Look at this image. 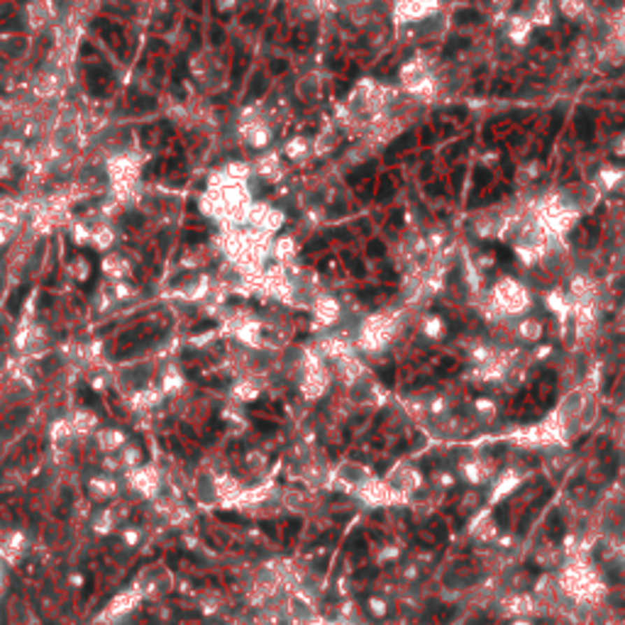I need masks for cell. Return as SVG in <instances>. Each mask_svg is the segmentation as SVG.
<instances>
[{
  "label": "cell",
  "mask_w": 625,
  "mask_h": 625,
  "mask_svg": "<svg viewBox=\"0 0 625 625\" xmlns=\"http://www.w3.org/2000/svg\"><path fill=\"white\" fill-rule=\"evenodd\" d=\"M391 196H394V186L389 183V178H384V181H381V188H379V198L381 201H389Z\"/></svg>",
  "instance_id": "obj_7"
},
{
  "label": "cell",
  "mask_w": 625,
  "mask_h": 625,
  "mask_svg": "<svg viewBox=\"0 0 625 625\" xmlns=\"http://www.w3.org/2000/svg\"><path fill=\"white\" fill-rule=\"evenodd\" d=\"M261 86H264V76H257L254 81H252V91H250V96H247V101H252V98H257L261 93Z\"/></svg>",
  "instance_id": "obj_6"
},
{
  "label": "cell",
  "mask_w": 625,
  "mask_h": 625,
  "mask_svg": "<svg viewBox=\"0 0 625 625\" xmlns=\"http://www.w3.org/2000/svg\"><path fill=\"white\" fill-rule=\"evenodd\" d=\"M489 178H491V173L486 171V168H479V171H476V183H481V186L489 183Z\"/></svg>",
  "instance_id": "obj_10"
},
{
  "label": "cell",
  "mask_w": 625,
  "mask_h": 625,
  "mask_svg": "<svg viewBox=\"0 0 625 625\" xmlns=\"http://www.w3.org/2000/svg\"><path fill=\"white\" fill-rule=\"evenodd\" d=\"M24 294H27V286H22V289H17L13 296H10V303H8V308H10V312H13V315H17V312H20V306H22Z\"/></svg>",
  "instance_id": "obj_3"
},
{
  "label": "cell",
  "mask_w": 625,
  "mask_h": 625,
  "mask_svg": "<svg viewBox=\"0 0 625 625\" xmlns=\"http://www.w3.org/2000/svg\"><path fill=\"white\" fill-rule=\"evenodd\" d=\"M454 47H469V39H452V42H450V49H454Z\"/></svg>",
  "instance_id": "obj_11"
},
{
  "label": "cell",
  "mask_w": 625,
  "mask_h": 625,
  "mask_svg": "<svg viewBox=\"0 0 625 625\" xmlns=\"http://www.w3.org/2000/svg\"><path fill=\"white\" fill-rule=\"evenodd\" d=\"M496 254H498V257H501V259H503V261H505V264H510V261H513V254H510V252H508V250H505V247H501V245H498V247H496Z\"/></svg>",
  "instance_id": "obj_9"
},
{
  "label": "cell",
  "mask_w": 625,
  "mask_h": 625,
  "mask_svg": "<svg viewBox=\"0 0 625 625\" xmlns=\"http://www.w3.org/2000/svg\"><path fill=\"white\" fill-rule=\"evenodd\" d=\"M0 584H3V574H0Z\"/></svg>",
  "instance_id": "obj_13"
},
{
  "label": "cell",
  "mask_w": 625,
  "mask_h": 625,
  "mask_svg": "<svg viewBox=\"0 0 625 625\" xmlns=\"http://www.w3.org/2000/svg\"><path fill=\"white\" fill-rule=\"evenodd\" d=\"M596 132V120H594L591 110H579L577 113V137L579 140H591Z\"/></svg>",
  "instance_id": "obj_1"
},
{
  "label": "cell",
  "mask_w": 625,
  "mask_h": 625,
  "mask_svg": "<svg viewBox=\"0 0 625 625\" xmlns=\"http://www.w3.org/2000/svg\"><path fill=\"white\" fill-rule=\"evenodd\" d=\"M0 27L3 29H17V27H22V20H20L17 15H10V17L0 20Z\"/></svg>",
  "instance_id": "obj_5"
},
{
  "label": "cell",
  "mask_w": 625,
  "mask_h": 625,
  "mask_svg": "<svg viewBox=\"0 0 625 625\" xmlns=\"http://www.w3.org/2000/svg\"><path fill=\"white\" fill-rule=\"evenodd\" d=\"M366 252H369V257H381L384 254V245H381V242H371Z\"/></svg>",
  "instance_id": "obj_8"
},
{
  "label": "cell",
  "mask_w": 625,
  "mask_h": 625,
  "mask_svg": "<svg viewBox=\"0 0 625 625\" xmlns=\"http://www.w3.org/2000/svg\"><path fill=\"white\" fill-rule=\"evenodd\" d=\"M454 20H457L459 24H467V22H479V15L471 13V10H462V13L454 15Z\"/></svg>",
  "instance_id": "obj_4"
},
{
  "label": "cell",
  "mask_w": 625,
  "mask_h": 625,
  "mask_svg": "<svg viewBox=\"0 0 625 625\" xmlns=\"http://www.w3.org/2000/svg\"><path fill=\"white\" fill-rule=\"evenodd\" d=\"M22 545H24V538H22V535H13V540H10V543L5 545V547H0V552H3V557H5V559H10V562H13V559L17 557L20 552H22Z\"/></svg>",
  "instance_id": "obj_2"
},
{
  "label": "cell",
  "mask_w": 625,
  "mask_h": 625,
  "mask_svg": "<svg viewBox=\"0 0 625 625\" xmlns=\"http://www.w3.org/2000/svg\"><path fill=\"white\" fill-rule=\"evenodd\" d=\"M286 69V62H274V71L279 73V71H284Z\"/></svg>",
  "instance_id": "obj_12"
}]
</instances>
